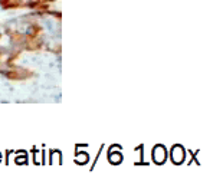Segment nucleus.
<instances>
[{
	"instance_id": "1",
	"label": "nucleus",
	"mask_w": 213,
	"mask_h": 184,
	"mask_svg": "<svg viewBox=\"0 0 213 184\" xmlns=\"http://www.w3.org/2000/svg\"><path fill=\"white\" fill-rule=\"evenodd\" d=\"M166 158V152H164V148L163 147H157L154 150V160L157 163H163Z\"/></svg>"
},
{
	"instance_id": "2",
	"label": "nucleus",
	"mask_w": 213,
	"mask_h": 184,
	"mask_svg": "<svg viewBox=\"0 0 213 184\" xmlns=\"http://www.w3.org/2000/svg\"><path fill=\"white\" fill-rule=\"evenodd\" d=\"M173 154L176 155V163H181V157H183V151H181V148L180 147H176L174 148V151H173Z\"/></svg>"
}]
</instances>
